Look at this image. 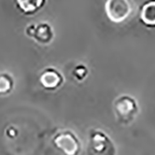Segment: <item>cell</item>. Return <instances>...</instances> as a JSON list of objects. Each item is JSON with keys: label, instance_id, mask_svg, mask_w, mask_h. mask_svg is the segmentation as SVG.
<instances>
[{"label": "cell", "instance_id": "1", "mask_svg": "<svg viewBox=\"0 0 155 155\" xmlns=\"http://www.w3.org/2000/svg\"><path fill=\"white\" fill-rule=\"evenodd\" d=\"M113 110L116 120L120 125L128 126L136 120L139 113L138 103L129 94L119 95L113 103Z\"/></svg>", "mask_w": 155, "mask_h": 155}, {"label": "cell", "instance_id": "4", "mask_svg": "<svg viewBox=\"0 0 155 155\" xmlns=\"http://www.w3.org/2000/svg\"><path fill=\"white\" fill-rule=\"evenodd\" d=\"M54 147L64 155H79L81 151V143L71 130L65 129L57 132L52 139Z\"/></svg>", "mask_w": 155, "mask_h": 155}, {"label": "cell", "instance_id": "7", "mask_svg": "<svg viewBox=\"0 0 155 155\" xmlns=\"http://www.w3.org/2000/svg\"><path fill=\"white\" fill-rule=\"evenodd\" d=\"M47 0H13L16 8L25 15H34L42 9Z\"/></svg>", "mask_w": 155, "mask_h": 155}, {"label": "cell", "instance_id": "2", "mask_svg": "<svg viewBox=\"0 0 155 155\" xmlns=\"http://www.w3.org/2000/svg\"><path fill=\"white\" fill-rule=\"evenodd\" d=\"M87 155H116V147L104 131L92 129L88 136Z\"/></svg>", "mask_w": 155, "mask_h": 155}, {"label": "cell", "instance_id": "10", "mask_svg": "<svg viewBox=\"0 0 155 155\" xmlns=\"http://www.w3.org/2000/svg\"><path fill=\"white\" fill-rule=\"evenodd\" d=\"M13 88V80L8 74L0 75V94H6Z\"/></svg>", "mask_w": 155, "mask_h": 155}, {"label": "cell", "instance_id": "9", "mask_svg": "<svg viewBox=\"0 0 155 155\" xmlns=\"http://www.w3.org/2000/svg\"><path fill=\"white\" fill-rule=\"evenodd\" d=\"M71 75L76 81L81 82L85 81V79L89 75V69H88V68L84 64H78L72 69Z\"/></svg>", "mask_w": 155, "mask_h": 155}, {"label": "cell", "instance_id": "3", "mask_svg": "<svg viewBox=\"0 0 155 155\" xmlns=\"http://www.w3.org/2000/svg\"><path fill=\"white\" fill-rule=\"evenodd\" d=\"M133 0H105V12L107 19L114 24L125 21L133 13Z\"/></svg>", "mask_w": 155, "mask_h": 155}, {"label": "cell", "instance_id": "8", "mask_svg": "<svg viewBox=\"0 0 155 155\" xmlns=\"http://www.w3.org/2000/svg\"><path fill=\"white\" fill-rule=\"evenodd\" d=\"M54 37V32L52 26L48 23H39L36 25L33 39H35L39 44H49L52 41Z\"/></svg>", "mask_w": 155, "mask_h": 155}, {"label": "cell", "instance_id": "5", "mask_svg": "<svg viewBox=\"0 0 155 155\" xmlns=\"http://www.w3.org/2000/svg\"><path fill=\"white\" fill-rule=\"evenodd\" d=\"M39 81L46 90L54 91L63 85L64 80L59 70L54 68H47L41 72Z\"/></svg>", "mask_w": 155, "mask_h": 155}, {"label": "cell", "instance_id": "6", "mask_svg": "<svg viewBox=\"0 0 155 155\" xmlns=\"http://www.w3.org/2000/svg\"><path fill=\"white\" fill-rule=\"evenodd\" d=\"M139 21L148 28H155V0H145L139 7Z\"/></svg>", "mask_w": 155, "mask_h": 155}]
</instances>
